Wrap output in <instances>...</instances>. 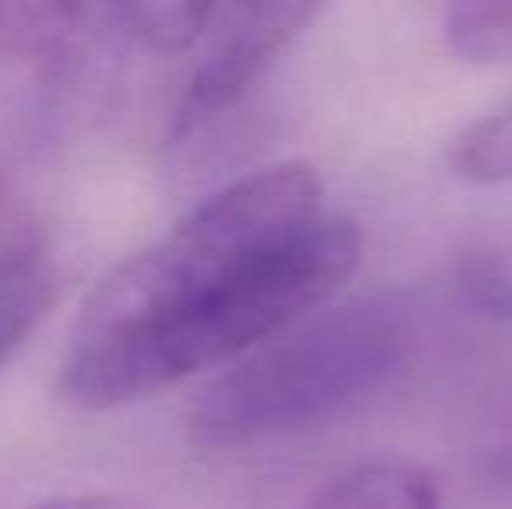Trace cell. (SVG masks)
<instances>
[{
  "mask_svg": "<svg viewBox=\"0 0 512 509\" xmlns=\"http://www.w3.org/2000/svg\"><path fill=\"white\" fill-rule=\"evenodd\" d=\"M450 168L474 185H512V98L450 143Z\"/></svg>",
  "mask_w": 512,
  "mask_h": 509,
  "instance_id": "cell-7",
  "label": "cell"
},
{
  "mask_svg": "<svg viewBox=\"0 0 512 509\" xmlns=\"http://www.w3.org/2000/svg\"><path fill=\"white\" fill-rule=\"evenodd\" d=\"M457 286L478 314L512 321V227L467 248L457 269Z\"/></svg>",
  "mask_w": 512,
  "mask_h": 509,
  "instance_id": "cell-8",
  "label": "cell"
},
{
  "mask_svg": "<svg viewBox=\"0 0 512 509\" xmlns=\"http://www.w3.org/2000/svg\"><path fill=\"white\" fill-rule=\"evenodd\" d=\"M317 14V4H213L192 46L199 56L171 105L168 143H192L248 102Z\"/></svg>",
  "mask_w": 512,
  "mask_h": 509,
  "instance_id": "cell-4",
  "label": "cell"
},
{
  "mask_svg": "<svg viewBox=\"0 0 512 509\" xmlns=\"http://www.w3.org/2000/svg\"><path fill=\"white\" fill-rule=\"evenodd\" d=\"M56 269L46 234L0 171V370L46 318Z\"/></svg>",
  "mask_w": 512,
  "mask_h": 509,
  "instance_id": "cell-5",
  "label": "cell"
},
{
  "mask_svg": "<svg viewBox=\"0 0 512 509\" xmlns=\"http://www.w3.org/2000/svg\"><path fill=\"white\" fill-rule=\"evenodd\" d=\"M443 32L460 60L512 63V4H453Z\"/></svg>",
  "mask_w": 512,
  "mask_h": 509,
  "instance_id": "cell-9",
  "label": "cell"
},
{
  "mask_svg": "<svg viewBox=\"0 0 512 509\" xmlns=\"http://www.w3.org/2000/svg\"><path fill=\"white\" fill-rule=\"evenodd\" d=\"M32 509H140V506L122 496H74V499H53V503H42Z\"/></svg>",
  "mask_w": 512,
  "mask_h": 509,
  "instance_id": "cell-10",
  "label": "cell"
},
{
  "mask_svg": "<svg viewBox=\"0 0 512 509\" xmlns=\"http://www.w3.org/2000/svg\"><path fill=\"white\" fill-rule=\"evenodd\" d=\"M411 318L394 297H356L307 314L213 377L192 401L206 447L307 436L370 405L405 370Z\"/></svg>",
  "mask_w": 512,
  "mask_h": 509,
  "instance_id": "cell-2",
  "label": "cell"
},
{
  "mask_svg": "<svg viewBox=\"0 0 512 509\" xmlns=\"http://www.w3.org/2000/svg\"><path fill=\"white\" fill-rule=\"evenodd\" d=\"M359 248L310 164L234 178L95 286L70 328L63 394L112 412L241 360L324 304Z\"/></svg>",
  "mask_w": 512,
  "mask_h": 509,
  "instance_id": "cell-1",
  "label": "cell"
},
{
  "mask_svg": "<svg viewBox=\"0 0 512 509\" xmlns=\"http://www.w3.org/2000/svg\"><path fill=\"white\" fill-rule=\"evenodd\" d=\"M307 509H439V489L415 464L373 461L328 482Z\"/></svg>",
  "mask_w": 512,
  "mask_h": 509,
  "instance_id": "cell-6",
  "label": "cell"
},
{
  "mask_svg": "<svg viewBox=\"0 0 512 509\" xmlns=\"http://www.w3.org/2000/svg\"><path fill=\"white\" fill-rule=\"evenodd\" d=\"M126 46L119 4L0 0V140L63 129Z\"/></svg>",
  "mask_w": 512,
  "mask_h": 509,
  "instance_id": "cell-3",
  "label": "cell"
}]
</instances>
